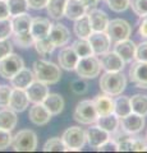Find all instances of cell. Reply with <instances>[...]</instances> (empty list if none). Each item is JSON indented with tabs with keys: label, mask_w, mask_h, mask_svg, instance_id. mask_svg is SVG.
<instances>
[{
	"label": "cell",
	"mask_w": 147,
	"mask_h": 153,
	"mask_svg": "<svg viewBox=\"0 0 147 153\" xmlns=\"http://www.w3.org/2000/svg\"><path fill=\"white\" fill-rule=\"evenodd\" d=\"M100 88L105 94L116 97L127 87V78L122 71H106L100 78Z\"/></svg>",
	"instance_id": "1"
},
{
	"label": "cell",
	"mask_w": 147,
	"mask_h": 153,
	"mask_svg": "<svg viewBox=\"0 0 147 153\" xmlns=\"http://www.w3.org/2000/svg\"><path fill=\"white\" fill-rule=\"evenodd\" d=\"M35 79L45 84H56L61 79L60 66L47 60H36L34 63Z\"/></svg>",
	"instance_id": "2"
},
{
	"label": "cell",
	"mask_w": 147,
	"mask_h": 153,
	"mask_svg": "<svg viewBox=\"0 0 147 153\" xmlns=\"http://www.w3.org/2000/svg\"><path fill=\"white\" fill-rule=\"evenodd\" d=\"M10 146L16 152H34L37 148V134L31 129L19 130L13 135Z\"/></svg>",
	"instance_id": "3"
},
{
	"label": "cell",
	"mask_w": 147,
	"mask_h": 153,
	"mask_svg": "<svg viewBox=\"0 0 147 153\" xmlns=\"http://www.w3.org/2000/svg\"><path fill=\"white\" fill-rule=\"evenodd\" d=\"M101 64L98 57L95 55L87 56V57H79L77 66H75V71H77L78 76L84 79H93L100 75L101 73Z\"/></svg>",
	"instance_id": "4"
},
{
	"label": "cell",
	"mask_w": 147,
	"mask_h": 153,
	"mask_svg": "<svg viewBox=\"0 0 147 153\" xmlns=\"http://www.w3.org/2000/svg\"><path fill=\"white\" fill-rule=\"evenodd\" d=\"M73 117L77 123L83 124V125H91V124L96 123L98 115L96 108H95L93 101H91V100H83V101L78 102L74 108Z\"/></svg>",
	"instance_id": "5"
},
{
	"label": "cell",
	"mask_w": 147,
	"mask_h": 153,
	"mask_svg": "<svg viewBox=\"0 0 147 153\" xmlns=\"http://www.w3.org/2000/svg\"><path fill=\"white\" fill-rule=\"evenodd\" d=\"M65 151H81L86 144V131L79 126H70L61 135Z\"/></svg>",
	"instance_id": "6"
},
{
	"label": "cell",
	"mask_w": 147,
	"mask_h": 153,
	"mask_svg": "<svg viewBox=\"0 0 147 153\" xmlns=\"http://www.w3.org/2000/svg\"><path fill=\"white\" fill-rule=\"evenodd\" d=\"M22 68H25V61L17 54L10 52L5 57L0 59V76L4 79L10 80Z\"/></svg>",
	"instance_id": "7"
},
{
	"label": "cell",
	"mask_w": 147,
	"mask_h": 153,
	"mask_svg": "<svg viewBox=\"0 0 147 153\" xmlns=\"http://www.w3.org/2000/svg\"><path fill=\"white\" fill-rule=\"evenodd\" d=\"M107 36L110 37V40L114 42L125 40V38H129L131 33H132V26L124 19L116 18V19H111L109 21V25L106 27Z\"/></svg>",
	"instance_id": "8"
},
{
	"label": "cell",
	"mask_w": 147,
	"mask_h": 153,
	"mask_svg": "<svg viewBox=\"0 0 147 153\" xmlns=\"http://www.w3.org/2000/svg\"><path fill=\"white\" fill-rule=\"evenodd\" d=\"M119 128L123 133L129 134V135L140 133L145 128V116L131 112L127 116L119 119Z\"/></svg>",
	"instance_id": "9"
},
{
	"label": "cell",
	"mask_w": 147,
	"mask_h": 153,
	"mask_svg": "<svg viewBox=\"0 0 147 153\" xmlns=\"http://www.w3.org/2000/svg\"><path fill=\"white\" fill-rule=\"evenodd\" d=\"M129 79L137 88L147 89V63L136 60L129 68Z\"/></svg>",
	"instance_id": "10"
},
{
	"label": "cell",
	"mask_w": 147,
	"mask_h": 153,
	"mask_svg": "<svg viewBox=\"0 0 147 153\" xmlns=\"http://www.w3.org/2000/svg\"><path fill=\"white\" fill-rule=\"evenodd\" d=\"M98 56H100L98 60H100L101 68L106 71H122L125 65L123 59L115 51H106Z\"/></svg>",
	"instance_id": "11"
},
{
	"label": "cell",
	"mask_w": 147,
	"mask_h": 153,
	"mask_svg": "<svg viewBox=\"0 0 147 153\" xmlns=\"http://www.w3.org/2000/svg\"><path fill=\"white\" fill-rule=\"evenodd\" d=\"M51 117H53V115L42 103H34V106L30 107V111H28L30 121L37 126H44L49 124Z\"/></svg>",
	"instance_id": "12"
},
{
	"label": "cell",
	"mask_w": 147,
	"mask_h": 153,
	"mask_svg": "<svg viewBox=\"0 0 147 153\" xmlns=\"http://www.w3.org/2000/svg\"><path fill=\"white\" fill-rule=\"evenodd\" d=\"M88 41L91 44L93 55H96V56L109 51L110 45H111V40L107 36L106 32H92L91 36L88 37Z\"/></svg>",
	"instance_id": "13"
},
{
	"label": "cell",
	"mask_w": 147,
	"mask_h": 153,
	"mask_svg": "<svg viewBox=\"0 0 147 153\" xmlns=\"http://www.w3.org/2000/svg\"><path fill=\"white\" fill-rule=\"evenodd\" d=\"M87 17L90 19V25L93 32H105L109 25L107 14L97 8H92L87 10Z\"/></svg>",
	"instance_id": "14"
},
{
	"label": "cell",
	"mask_w": 147,
	"mask_h": 153,
	"mask_svg": "<svg viewBox=\"0 0 147 153\" xmlns=\"http://www.w3.org/2000/svg\"><path fill=\"white\" fill-rule=\"evenodd\" d=\"M30 105V100L26 89L21 88H13L10 93V98H9V105L8 107L12 108L16 112H23Z\"/></svg>",
	"instance_id": "15"
},
{
	"label": "cell",
	"mask_w": 147,
	"mask_h": 153,
	"mask_svg": "<svg viewBox=\"0 0 147 153\" xmlns=\"http://www.w3.org/2000/svg\"><path fill=\"white\" fill-rule=\"evenodd\" d=\"M49 40L53 42L55 47H61L65 46L70 40V32L67 27L61 23H55L53 25L49 33Z\"/></svg>",
	"instance_id": "16"
},
{
	"label": "cell",
	"mask_w": 147,
	"mask_h": 153,
	"mask_svg": "<svg viewBox=\"0 0 147 153\" xmlns=\"http://www.w3.org/2000/svg\"><path fill=\"white\" fill-rule=\"evenodd\" d=\"M26 92L28 96V100L32 103H42L45 97L49 94V87L47 84L35 79L28 87L26 88Z\"/></svg>",
	"instance_id": "17"
},
{
	"label": "cell",
	"mask_w": 147,
	"mask_h": 153,
	"mask_svg": "<svg viewBox=\"0 0 147 153\" xmlns=\"http://www.w3.org/2000/svg\"><path fill=\"white\" fill-rule=\"evenodd\" d=\"M51 27H53V23L47 18H44V17L32 18L30 32L35 40H41V38H45L49 36Z\"/></svg>",
	"instance_id": "18"
},
{
	"label": "cell",
	"mask_w": 147,
	"mask_h": 153,
	"mask_svg": "<svg viewBox=\"0 0 147 153\" xmlns=\"http://www.w3.org/2000/svg\"><path fill=\"white\" fill-rule=\"evenodd\" d=\"M58 60H59V65L60 68H63L64 70H74L77 63L79 60V56L75 54V51L73 50L72 46H65L60 50L59 55H58Z\"/></svg>",
	"instance_id": "19"
},
{
	"label": "cell",
	"mask_w": 147,
	"mask_h": 153,
	"mask_svg": "<svg viewBox=\"0 0 147 153\" xmlns=\"http://www.w3.org/2000/svg\"><path fill=\"white\" fill-rule=\"evenodd\" d=\"M136 44L129 38H125V40H122V41H118L115 42V46H114V51L119 55L123 61L127 64V63H131L132 60L134 59V55H136Z\"/></svg>",
	"instance_id": "20"
},
{
	"label": "cell",
	"mask_w": 147,
	"mask_h": 153,
	"mask_svg": "<svg viewBox=\"0 0 147 153\" xmlns=\"http://www.w3.org/2000/svg\"><path fill=\"white\" fill-rule=\"evenodd\" d=\"M109 138H110V134L97 125L88 128L86 130V142L88 143L90 147L95 148V149L100 147L102 143H105Z\"/></svg>",
	"instance_id": "21"
},
{
	"label": "cell",
	"mask_w": 147,
	"mask_h": 153,
	"mask_svg": "<svg viewBox=\"0 0 147 153\" xmlns=\"http://www.w3.org/2000/svg\"><path fill=\"white\" fill-rule=\"evenodd\" d=\"M86 14H87V8L82 3V0H67L64 17H67L70 21H77V19L86 16Z\"/></svg>",
	"instance_id": "22"
},
{
	"label": "cell",
	"mask_w": 147,
	"mask_h": 153,
	"mask_svg": "<svg viewBox=\"0 0 147 153\" xmlns=\"http://www.w3.org/2000/svg\"><path fill=\"white\" fill-rule=\"evenodd\" d=\"M92 101L98 116H105V115L114 112V100L111 98V96H107L105 93L98 94Z\"/></svg>",
	"instance_id": "23"
},
{
	"label": "cell",
	"mask_w": 147,
	"mask_h": 153,
	"mask_svg": "<svg viewBox=\"0 0 147 153\" xmlns=\"http://www.w3.org/2000/svg\"><path fill=\"white\" fill-rule=\"evenodd\" d=\"M35 80V74L34 71L27 69V68H22L18 73L10 79V84L13 88H21V89H26L28 85Z\"/></svg>",
	"instance_id": "24"
},
{
	"label": "cell",
	"mask_w": 147,
	"mask_h": 153,
	"mask_svg": "<svg viewBox=\"0 0 147 153\" xmlns=\"http://www.w3.org/2000/svg\"><path fill=\"white\" fill-rule=\"evenodd\" d=\"M42 105L49 110L50 114L53 115H59L61 111L64 110V98L61 97L59 93H50L45 97V100L42 101Z\"/></svg>",
	"instance_id": "25"
},
{
	"label": "cell",
	"mask_w": 147,
	"mask_h": 153,
	"mask_svg": "<svg viewBox=\"0 0 147 153\" xmlns=\"http://www.w3.org/2000/svg\"><path fill=\"white\" fill-rule=\"evenodd\" d=\"M12 28L13 33H27L30 32L31 23H32V17L27 13H22L18 16L12 17Z\"/></svg>",
	"instance_id": "26"
},
{
	"label": "cell",
	"mask_w": 147,
	"mask_h": 153,
	"mask_svg": "<svg viewBox=\"0 0 147 153\" xmlns=\"http://www.w3.org/2000/svg\"><path fill=\"white\" fill-rule=\"evenodd\" d=\"M17 112L9 107H3L0 110V129L12 131L17 126Z\"/></svg>",
	"instance_id": "27"
},
{
	"label": "cell",
	"mask_w": 147,
	"mask_h": 153,
	"mask_svg": "<svg viewBox=\"0 0 147 153\" xmlns=\"http://www.w3.org/2000/svg\"><path fill=\"white\" fill-rule=\"evenodd\" d=\"M96 124H97V126H100L109 134H114L119 129V117L113 112V114L105 115V116H98L96 120Z\"/></svg>",
	"instance_id": "28"
},
{
	"label": "cell",
	"mask_w": 147,
	"mask_h": 153,
	"mask_svg": "<svg viewBox=\"0 0 147 153\" xmlns=\"http://www.w3.org/2000/svg\"><path fill=\"white\" fill-rule=\"evenodd\" d=\"M132 112V106H131V98L127 96H120L114 100V114L118 117H124L127 115Z\"/></svg>",
	"instance_id": "29"
},
{
	"label": "cell",
	"mask_w": 147,
	"mask_h": 153,
	"mask_svg": "<svg viewBox=\"0 0 147 153\" xmlns=\"http://www.w3.org/2000/svg\"><path fill=\"white\" fill-rule=\"evenodd\" d=\"M73 30H74L75 36L78 38H88L91 36V33L93 31L91 28V25H90V19L87 17V14L83 17H81L79 19H77V21H74Z\"/></svg>",
	"instance_id": "30"
},
{
	"label": "cell",
	"mask_w": 147,
	"mask_h": 153,
	"mask_svg": "<svg viewBox=\"0 0 147 153\" xmlns=\"http://www.w3.org/2000/svg\"><path fill=\"white\" fill-rule=\"evenodd\" d=\"M65 4H67V0H49L47 1V14L58 21L61 17H64V10H65Z\"/></svg>",
	"instance_id": "31"
},
{
	"label": "cell",
	"mask_w": 147,
	"mask_h": 153,
	"mask_svg": "<svg viewBox=\"0 0 147 153\" xmlns=\"http://www.w3.org/2000/svg\"><path fill=\"white\" fill-rule=\"evenodd\" d=\"M129 98H131L132 112L142 115V116H147V96L137 93Z\"/></svg>",
	"instance_id": "32"
},
{
	"label": "cell",
	"mask_w": 147,
	"mask_h": 153,
	"mask_svg": "<svg viewBox=\"0 0 147 153\" xmlns=\"http://www.w3.org/2000/svg\"><path fill=\"white\" fill-rule=\"evenodd\" d=\"M72 47L79 57H87V56L93 55V51H92V47H91L88 38H78L77 41L73 42Z\"/></svg>",
	"instance_id": "33"
},
{
	"label": "cell",
	"mask_w": 147,
	"mask_h": 153,
	"mask_svg": "<svg viewBox=\"0 0 147 153\" xmlns=\"http://www.w3.org/2000/svg\"><path fill=\"white\" fill-rule=\"evenodd\" d=\"M12 41L13 44L21 47V49H27L30 46H34V42H35V38L32 37L31 32H27V33H13L12 35Z\"/></svg>",
	"instance_id": "34"
},
{
	"label": "cell",
	"mask_w": 147,
	"mask_h": 153,
	"mask_svg": "<svg viewBox=\"0 0 147 153\" xmlns=\"http://www.w3.org/2000/svg\"><path fill=\"white\" fill-rule=\"evenodd\" d=\"M34 46H35V49L37 51V54H39L40 56L50 55L51 52L55 50V46H54L53 42L49 40V37L41 38V40H35Z\"/></svg>",
	"instance_id": "35"
},
{
	"label": "cell",
	"mask_w": 147,
	"mask_h": 153,
	"mask_svg": "<svg viewBox=\"0 0 147 153\" xmlns=\"http://www.w3.org/2000/svg\"><path fill=\"white\" fill-rule=\"evenodd\" d=\"M7 4H8L10 17L18 16V14H22V13H27V10L30 9L27 0H7Z\"/></svg>",
	"instance_id": "36"
},
{
	"label": "cell",
	"mask_w": 147,
	"mask_h": 153,
	"mask_svg": "<svg viewBox=\"0 0 147 153\" xmlns=\"http://www.w3.org/2000/svg\"><path fill=\"white\" fill-rule=\"evenodd\" d=\"M42 151L45 152H65V144L61 138L58 137H53V138H49L44 147H42Z\"/></svg>",
	"instance_id": "37"
},
{
	"label": "cell",
	"mask_w": 147,
	"mask_h": 153,
	"mask_svg": "<svg viewBox=\"0 0 147 153\" xmlns=\"http://www.w3.org/2000/svg\"><path fill=\"white\" fill-rule=\"evenodd\" d=\"M70 91L74 93V94H78V96H82V94H86L87 91H88V83L84 80V78H78V79H74L70 82Z\"/></svg>",
	"instance_id": "38"
},
{
	"label": "cell",
	"mask_w": 147,
	"mask_h": 153,
	"mask_svg": "<svg viewBox=\"0 0 147 153\" xmlns=\"http://www.w3.org/2000/svg\"><path fill=\"white\" fill-rule=\"evenodd\" d=\"M107 7L115 13H122L129 8L131 0H106Z\"/></svg>",
	"instance_id": "39"
},
{
	"label": "cell",
	"mask_w": 147,
	"mask_h": 153,
	"mask_svg": "<svg viewBox=\"0 0 147 153\" xmlns=\"http://www.w3.org/2000/svg\"><path fill=\"white\" fill-rule=\"evenodd\" d=\"M129 7L140 18L147 14V0H131Z\"/></svg>",
	"instance_id": "40"
},
{
	"label": "cell",
	"mask_w": 147,
	"mask_h": 153,
	"mask_svg": "<svg viewBox=\"0 0 147 153\" xmlns=\"http://www.w3.org/2000/svg\"><path fill=\"white\" fill-rule=\"evenodd\" d=\"M13 28H12V21L9 18L0 19V40H7L12 37Z\"/></svg>",
	"instance_id": "41"
},
{
	"label": "cell",
	"mask_w": 147,
	"mask_h": 153,
	"mask_svg": "<svg viewBox=\"0 0 147 153\" xmlns=\"http://www.w3.org/2000/svg\"><path fill=\"white\" fill-rule=\"evenodd\" d=\"M12 89L13 87H9L7 84L0 85V107H8Z\"/></svg>",
	"instance_id": "42"
},
{
	"label": "cell",
	"mask_w": 147,
	"mask_h": 153,
	"mask_svg": "<svg viewBox=\"0 0 147 153\" xmlns=\"http://www.w3.org/2000/svg\"><path fill=\"white\" fill-rule=\"evenodd\" d=\"M12 131L4 130V129H0V151H4L9 148V146L12 144Z\"/></svg>",
	"instance_id": "43"
},
{
	"label": "cell",
	"mask_w": 147,
	"mask_h": 153,
	"mask_svg": "<svg viewBox=\"0 0 147 153\" xmlns=\"http://www.w3.org/2000/svg\"><path fill=\"white\" fill-rule=\"evenodd\" d=\"M134 59L138 61H146L147 63V41L141 42L136 46V55Z\"/></svg>",
	"instance_id": "44"
},
{
	"label": "cell",
	"mask_w": 147,
	"mask_h": 153,
	"mask_svg": "<svg viewBox=\"0 0 147 153\" xmlns=\"http://www.w3.org/2000/svg\"><path fill=\"white\" fill-rule=\"evenodd\" d=\"M10 52H13V44L12 41H9V38L7 40H0V59L5 57Z\"/></svg>",
	"instance_id": "45"
},
{
	"label": "cell",
	"mask_w": 147,
	"mask_h": 153,
	"mask_svg": "<svg viewBox=\"0 0 147 153\" xmlns=\"http://www.w3.org/2000/svg\"><path fill=\"white\" fill-rule=\"evenodd\" d=\"M96 149L100 151V152H115V151H118V144L113 138H109L105 143H102V144L100 147H97Z\"/></svg>",
	"instance_id": "46"
},
{
	"label": "cell",
	"mask_w": 147,
	"mask_h": 153,
	"mask_svg": "<svg viewBox=\"0 0 147 153\" xmlns=\"http://www.w3.org/2000/svg\"><path fill=\"white\" fill-rule=\"evenodd\" d=\"M47 1L49 0H27V4H28V8L35 9V10H40V9L46 8Z\"/></svg>",
	"instance_id": "47"
},
{
	"label": "cell",
	"mask_w": 147,
	"mask_h": 153,
	"mask_svg": "<svg viewBox=\"0 0 147 153\" xmlns=\"http://www.w3.org/2000/svg\"><path fill=\"white\" fill-rule=\"evenodd\" d=\"M138 33L141 37L147 38V14L143 17H141V22L138 26Z\"/></svg>",
	"instance_id": "48"
},
{
	"label": "cell",
	"mask_w": 147,
	"mask_h": 153,
	"mask_svg": "<svg viewBox=\"0 0 147 153\" xmlns=\"http://www.w3.org/2000/svg\"><path fill=\"white\" fill-rule=\"evenodd\" d=\"M146 142L140 139V138H133V143H132V151H138V152H143L146 148Z\"/></svg>",
	"instance_id": "49"
},
{
	"label": "cell",
	"mask_w": 147,
	"mask_h": 153,
	"mask_svg": "<svg viewBox=\"0 0 147 153\" xmlns=\"http://www.w3.org/2000/svg\"><path fill=\"white\" fill-rule=\"evenodd\" d=\"M9 17H10V14H9L7 0H0V19H5Z\"/></svg>",
	"instance_id": "50"
},
{
	"label": "cell",
	"mask_w": 147,
	"mask_h": 153,
	"mask_svg": "<svg viewBox=\"0 0 147 153\" xmlns=\"http://www.w3.org/2000/svg\"><path fill=\"white\" fill-rule=\"evenodd\" d=\"M82 3L86 5L87 10H90V9H92V8H96V5L100 3V0H82Z\"/></svg>",
	"instance_id": "51"
},
{
	"label": "cell",
	"mask_w": 147,
	"mask_h": 153,
	"mask_svg": "<svg viewBox=\"0 0 147 153\" xmlns=\"http://www.w3.org/2000/svg\"><path fill=\"white\" fill-rule=\"evenodd\" d=\"M146 140H147V133H146Z\"/></svg>",
	"instance_id": "52"
}]
</instances>
